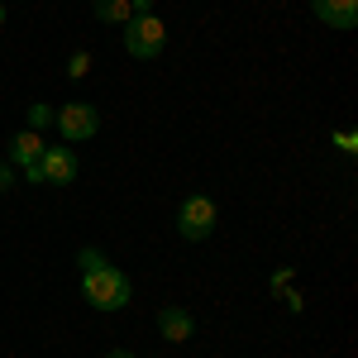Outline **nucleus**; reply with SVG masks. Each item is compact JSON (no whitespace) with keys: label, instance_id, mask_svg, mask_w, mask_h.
Wrapping results in <instances>:
<instances>
[{"label":"nucleus","instance_id":"f257e3e1","mask_svg":"<svg viewBox=\"0 0 358 358\" xmlns=\"http://www.w3.org/2000/svg\"><path fill=\"white\" fill-rule=\"evenodd\" d=\"M82 292L96 310H120V306H129V296H134V282L120 273V268L106 263L96 273H82Z\"/></svg>","mask_w":358,"mask_h":358},{"label":"nucleus","instance_id":"f03ea898","mask_svg":"<svg viewBox=\"0 0 358 358\" xmlns=\"http://www.w3.org/2000/svg\"><path fill=\"white\" fill-rule=\"evenodd\" d=\"M24 177L34 182V187H67V182L77 177V153L62 148V143H48L43 158L24 167Z\"/></svg>","mask_w":358,"mask_h":358},{"label":"nucleus","instance_id":"7ed1b4c3","mask_svg":"<svg viewBox=\"0 0 358 358\" xmlns=\"http://www.w3.org/2000/svg\"><path fill=\"white\" fill-rule=\"evenodd\" d=\"M163 43H167V29L158 15H134L124 24V53L129 57H158Z\"/></svg>","mask_w":358,"mask_h":358},{"label":"nucleus","instance_id":"20e7f679","mask_svg":"<svg viewBox=\"0 0 358 358\" xmlns=\"http://www.w3.org/2000/svg\"><path fill=\"white\" fill-rule=\"evenodd\" d=\"M53 124L62 129V138H67V143H82V138L101 134V115H96V106H91V101H67L62 110H53Z\"/></svg>","mask_w":358,"mask_h":358},{"label":"nucleus","instance_id":"39448f33","mask_svg":"<svg viewBox=\"0 0 358 358\" xmlns=\"http://www.w3.org/2000/svg\"><path fill=\"white\" fill-rule=\"evenodd\" d=\"M210 229H215V201H210V196H187L182 210H177V234L192 239V244H201Z\"/></svg>","mask_w":358,"mask_h":358},{"label":"nucleus","instance_id":"423d86ee","mask_svg":"<svg viewBox=\"0 0 358 358\" xmlns=\"http://www.w3.org/2000/svg\"><path fill=\"white\" fill-rule=\"evenodd\" d=\"M315 20L330 29H354L358 24V0H310Z\"/></svg>","mask_w":358,"mask_h":358},{"label":"nucleus","instance_id":"0eeeda50","mask_svg":"<svg viewBox=\"0 0 358 358\" xmlns=\"http://www.w3.org/2000/svg\"><path fill=\"white\" fill-rule=\"evenodd\" d=\"M158 330H163L167 344H187L196 325H192V315H187L182 306H163V310H158Z\"/></svg>","mask_w":358,"mask_h":358},{"label":"nucleus","instance_id":"6e6552de","mask_svg":"<svg viewBox=\"0 0 358 358\" xmlns=\"http://www.w3.org/2000/svg\"><path fill=\"white\" fill-rule=\"evenodd\" d=\"M43 138H38V129H20L15 134V143H10V163H20V167H29V163H38L43 158Z\"/></svg>","mask_w":358,"mask_h":358},{"label":"nucleus","instance_id":"1a4fd4ad","mask_svg":"<svg viewBox=\"0 0 358 358\" xmlns=\"http://www.w3.org/2000/svg\"><path fill=\"white\" fill-rule=\"evenodd\" d=\"M91 15H96L101 24H129V20H134V5H129V0H96Z\"/></svg>","mask_w":358,"mask_h":358},{"label":"nucleus","instance_id":"9d476101","mask_svg":"<svg viewBox=\"0 0 358 358\" xmlns=\"http://www.w3.org/2000/svg\"><path fill=\"white\" fill-rule=\"evenodd\" d=\"M77 263H82V273H96V268H106L110 258H106L101 248H82V253H77Z\"/></svg>","mask_w":358,"mask_h":358},{"label":"nucleus","instance_id":"9b49d317","mask_svg":"<svg viewBox=\"0 0 358 358\" xmlns=\"http://www.w3.org/2000/svg\"><path fill=\"white\" fill-rule=\"evenodd\" d=\"M43 124H53V110L48 106H29V129H43Z\"/></svg>","mask_w":358,"mask_h":358},{"label":"nucleus","instance_id":"f8f14e48","mask_svg":"<svg viewBox=\"0 0 358 358\" xmlns=\"http://www.w3.org/2000/svg\"><path fill=\"white\" fill-rule=\"evenodd\" d=\"M86 72H91V53H72V67H67V77H86Z\"/></svg>","mask_w":358,"mask_h":358},{"label":"nucleus","instance_id":"ddd939ff","mask_svg":"<svg viewBox=\"0 0 358 358\" xmlns=\"http://www.w3.org/2000/svg\"><path fill=\"white\" fill-rule=\"evenodd\" d=\"M334 143H339V153H354V148H358L354 129H339V134H334Z\"/></svg>","mask_w":358,"mask_h":358},{"label":"nucleus","instance_id":"4468645a","mask_svg":"<svg viewBox=\"0 0 358 358\" xmlns=\"http://www.w3.org/2000/svg\"><path fill=\"white\" fill-rule=\"evenodd\" d=\"M10 187H15V167L0 163V192H10Z\"/></svg>","mask_w":358,"mask_h":358},{"label":"nucleus","instance_id":"2eb2a0df","mask_svg":"<svg viewBox=\"0 0 358 358\" xmlns=\"http://www.w3.org/2000/svg\"><path fill=\"white\" fill-rule=\"evenodd\" d=\"M292 287V273H273V292H287Z\"/></svg>","mask_w":358,"mask_h":358},{"label":"nucleus","instance_id":"dca6fc26","mask_svg":"<svg viewBox=\"0 0 358 358\" xmlns=\"http://www.w3.org/2000/svg\"><path fill=\"white\" fill-rule=\"evenodd\" d=\"M110 358H134V354H124V349H115V354Z\"/></svg>","mask_w":358,"mask_h":358},{"label":"nucleus","instance_id":"f3484780","mask_svg":"<svg viewBox=\"0 0 358 358\" xmlns=\"http://www.w3.org/2000/svg\"><path fill=\"white\" fill-rule=\"evenodd\" d=\"M0 24H5V5H0Z\"/></svg>","mask_w":358,"mask_h":358}]
</instances>
